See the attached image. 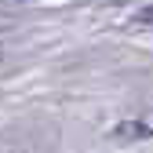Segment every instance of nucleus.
<instances>
[{
    "label": "nucleus",
    "instance_id": "nucleus-1",
    "mask_svg": "<svg viewBox=\"0 0 153 153\" xmlns=\"http://www.w3.org/2000/svg\"><path fill=\"white\" fill-rule=\"evenodd\" d=\"M120 135H153V117H142L135 124H120Z\"/></svg>",
    "mask_w": 153,
    "mask_h": 153
},
{
    "label": "nucleus",
    "instance_id": "nucleus-2",
    "mask_svg": "<svg viewBox=\"0 0 153 153\" xmlns=\"http://www.w3.org/2000/svg\"><path fill=\"white\" fill-rule=\"evenodd\" d=\"M142 22H153V4H149V7L142 11Z\"/></svg>",
    "mask_w": 153,
    "mask_h": 153
}]
</instances>
